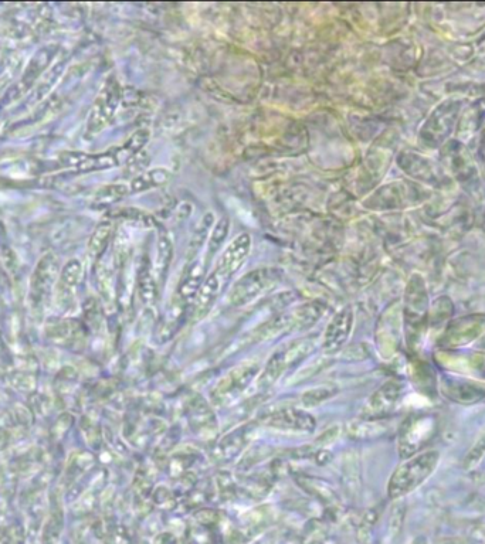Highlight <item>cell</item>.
<instances>
[{
  "label": "cell",
  "instance_id": "obj_5",
  "mask_svg": "<svg viewBox=\"0 0 485 544\" xmlns=\"http://www.w3.org/2000/svg\"><path fill=\"white\" fill-rule=\"evenodd\" d=\"M118 104H120V87L114 80L108 81L90 112L87 122L88 134H97L107 127L117 111Z\"/></svg>",
  "mask_w": 485,
  "mask_h": 544
},
{
  "label": "cell",
  "instance_id": "obj_14",
  "mask_svg": "<svg viewBox=\"0 0 485 544\" xmlns=\"http://www.w3.org/2000/svg\"><path fill=\"white\" fill-rule=\"evenodd\" d=\"M225 282L222 278L216 274L215 271L203 281L202 287H200L198 295L195 298V316L202 319L203 316L208 314L210 306L213 305L217 295L222 291V287Z\"/></svg>",
  "mask_w": 485,
  "mask_h": 544
},
{
  "label": "cell",
  "instance_id": "obj_20",
  "mask_svg": "<svg viewBox=\"0 0 485 544\" xmlns=\"http://www.w3.org/2000/svg\"><path fill=\"white\" fill-rule=\"evenodd\" d=\"M386 427L379 421H354L348 425V434L355 440H366L385 433Z\"/></svg>",
  "mask_w": 485,
  "mask_h": 544
},
{
  "label": "cell",
  "instance_id": "obj_15",
  "mask_svg": "<svg viewBox=\"0 0 485 544\" xmlns=\"http://www.w3.org/2000/svg\"><path fill=\"white\" fill-rule=\"evenodd\" d=\"M172 179L171 170L165 168H155L145 170L141 175L131 182V192L139 193L145 190L154 189V187L164 186Z\"/></svg>",
  "mask_w": 485,
  "mask_h": 544
},
{
  "label": "cell",
  "instance_id": "obj_13",
  "mask_svg": "<svg viewBox=\"0 0 485 544\" xmlns=\"http://www.w3.org/2000/svg\"><path fill=\"white\" fill-rule=\"evenodd\" d=\"M430 430H432V421L430 420H420L410 424L403 431L402 435H400V454L403 457H410V455L415 454L417 448L425 441L426 435L430 433Z\"/></svg>",
  "mask_w": 485,
  "mask_h": 544
},
{
  "label": "cell",
  "instance_id": "obj_23",
  "mask_svg": "<svg viewBox=\"0 0 485 544\" xmlns=\"http://www.w3.org/2000/svg\"><path fill=\"white\" fill-rule=\"evenodd\" d=\"M337 389L332 386H321L317 389H312L305 391L303 397H301V403L304 407L310 408L315 406H320L324 401L330 400L331 397H334L337 394Z\"/></svg>",
  "mask_w": 485,
  "mask_h": 544
},
{
  "label": "cell",
  "instance_id": "obj_6",
  "mask_svg": "<svg viewBox=\"0 0 485 544\" xmlns=\"http://www.w3.org/2000/svg\"><path fill=\"white\" fill-rule=\"evenodd\" d=\"M266 427L277 430L294 431V433H311L317 427L314 416L298 408H280L263 418Z\"/></svg>",
  "mask_w": 485,
  "mask_h": 544
},
{
  "label": "cell",
  "instance_id": "obj_3",
  "mask_svg": "<svg viewBox=\"0 0 485 544\" xmlns=\"http://www.w3.org/2000/svg\"><path fill=\"white\" fill-rule=\"evenodd\" d=\"M260 365L254 360L244 362L234 367L223 379H220L213 387L210 397L216 406H229L230 403L239 399L247 390V387L259 377Z\"/></svg>",
  "mask_w": 485,
  "mask_h": 544
},
{
  "label": "cell",
  "instance_id": "obj_25",
  "mask_svg": "<svg viewBox=\"0 0 485 544\" xmlns=\"http://www.w3.org/2000/svg\"><path fill=\"white\" fill-rule=\"evenodd\" d=\"M148 139L149 132L145 131V129H141V131L135 132V134L131 136L130 141L127 142L124 149L130 153V155H135V153H138L145 145H147Z\"/></svg>",
  "mask_w": 485,
  "mask_h": 544
},
{
  "label": "cell",
  "instance_id": "obj_11",
  "mask_svg": "<svg viewBox=\"0 0 485 544\" xmlns=\"http://www.w3.org/2000/svg\"><path fill=\"white\" fill-rule=\"evenodd\" d=\"M188 421L192 431L200 437H210L216 433L217 423L215 413L203 397L195 396L188 404Z\"/></svg>",
  "mask_w": 485,
  "mask_h": 544
},
{
  "label": "cell",
  "instance_id": "obj_22",
  "mask_svg": "<svg viewBox=\"0 0 485 544\" xmlns=\"http://www.w3.org/2000/svg\"><path fill=\"white\" fill-rule=\"evenodd\" d=\"M131 189L127 185H110L98 190L94 202L97 204H114L121 202L124 197L130 195Z\"/></svg>",
  "mask_w": 485,
  "mask_h": 544
},
{
  "label": "cell",
  "instance_id": "obj_7",
  "mask_svg": "<svg viewBox=\"0 0 485 544\" xmlns=\"http://www.w3.org/2000/svg\"><path fill=\"white\" fill-rule=\"evenodd\" d=\"M257 434V423L244 424L232 433L225 435L213 450V459L216 462H230L232 459L239 457L244 451V448L252 442Z\"/></svg>",
  "mask_w": 485,
  "mask_h": 544
},
{
  "label": "cell",
  "instance_id": "obj_18",
  "mask_svg": "<svg viewBox=\"0 0 485 544\" xmlns=\"http://www.w3.org/2000/svg\"><path fill=\"white\" fill-rule=\"evenodd\" d=\"M399 396V387L398 384H386L385 387H382L381 390L376 391L373 394L371 401L368 404V410L371 413H383V411H388L390 407L395 404V401L398 400Z\"/></svg>",
  "mask_w": 485,
  "mask_h": 544
},
{
  "label": "cell",
  "instance_id": "obj_24",
  "mask_svg": "<svg viewBox=\"0 0 485 544\" xmlns=\"http://www.w3.org/2000/svg\"><path fill=\"white\" fill-rule=\"evenodd\" d=\"M230 220L227 217H223L220 221H217L215 227H213L212 234L209 237L208 254H216L219 248L222 247L223 241L226 240L227 233H229Z\"/></svg>",
  "mask_w": 485,
  "mask_h": 544
},
{
  "label": "cell",
  "instance_id": "obj_17",
  "mask_svg": "<svg viewBox=\"0 0 485 544\" xmlns=\"http://www.w3.org/2000/svg\"><path fill=\"white\" fill-rule=\"evenodd\" d=\"M172 260V243L165 231H159L158 251H156L155 275L156 281L164 280L166 271Z\"/></svg>",
  "mask_w": 485,
  "mask_h": 544
},
{
  "label": "cell",
  "instance_id": "obj_4",
  "mask_svg": "<svg viewBox=\"0 0 485 544\" xmlns=\"http://www.w3.org/2000/svg\"><path fill=\"white\" fill-rule=\"evenodd\" d=\"M278 280H280V271L274 270V268H259V270L249 272L234 284L227 302L234 308L247 305L260 297L263 292L274 287Z\"/></svg>",
  "mask_w": 485,
  "mask_h": 544
},
{
  "label": "cell",
  "instance_id": "obj_12",
  "mask_svg": "<svg viewBox=\"0 0 485 544\" xmlns=\"http://www.w3.org/2000/svg\"><path fill=\"white\" fill-rule=\"evenodd\" d=\"M61 163L67 168L80 170V172H94L114 168L118 165V159L110 153L90 155V153L67 152L61 155Z\"/></svg>",
  "mask_w": 485,
  "mask_h": 544
},
{
  "label": "cell",
  "instance_id": "obj_10",
  "mask_svg": "<svg viewBox=\"0 0 485 544\" xmlns=\"http://www.w3.org/2000/svg\"><path fill=\"white\" fill-rule=\"evenodd\" d=\"M352 325H354L352 309L344 308L339 311L325 331L324 342H322L325 352H338L347 343L352 332Z\"/></svg>",
  "mask_w": 485,
  "mask_h": 544
},
{
  "label": "cell",
  "instance_id": "obj_19",
  "mask_svg": "<svg viewBox=\"0 0 485 544\" xmlns=\"http://www.w3.org/2000/svg\"><path fill=\"white\" fill-rule=\"evenodd\" d=\"M139 292H141L144 304L148 308H154L156 298H158V284H156L155 275L152 274L151 265L148 263L142 268L141 277H139Z\"/></svg>",
  "mask_w": 485,
  "mask_h": 544
},
{
  "label": "cell",
  "instance_id": "obj_16",
  "mask_svg": "<svg viewBox=\"0 0 485 544\" xmlns=\"http://www.w3.org/2000/svg\"><path fill=\"white\" fill-rule=\"evenodd\" d=\"M203 275H205V265L198 261L192 265L191 270L185 275V280L182 281L181 288H179V298L183 304L195 301L203 284Z\"/></svg>",
  "mask_w": 485,
  "mask_h": 544
},
{
  "label": "cell",
  "instance_id": "obj_26",
  "mask_svg": "<svg viewBox=\"0 0 485 544\" xmlns=\"http://www.w3.org/2000/svg\"><path fill=\"white\" fill-rule=\"evenodd\" d=\"M484 451H485V435L483 438H481L480 441H478V444L476 445V447H474L473 450H471L470 455H468L466 459L467 464H473V462H477L478 459L483 457Z\"/></svg>",
  "mask_w": 485,
  "mask_h": 544
},
{
  "label": "cell",
  "instance_id": "obj_2",
  "mask_svg": "<svg viewBox=\"0 0 485 544\" xmlns=\"http://www.w3.org/2000/svg\"><path fill=\"white\" fill-rule=\"evenodd\" d=\"M314 349L315 340L303 339L290 343L286 348L278 350V352L270 357L269 362L264 367L263 373L257 377V387L259 389H267V387L273 386L276 380L280 379L281 374L290 369V367L307 359Z\"/></svg>",
  "mask_w": 485,
  "mask_h": 544
},
{
  "label": "cell",
  "instance_id": "obj_27",
  "mask_svg": "<svg viewBox=\"0 0 485 544\" xmlns=\"http://www.w3.org/2000/svg\"><path fill=\"white\" fill-rule=\"evenodd\" d=\"M413 544H419V540H417V542H416V543H413Z\"/></svg>",
  "mask_w": 485,
  "mask_h": 544
},
{
  "label": "cell",
  "instance_id": "obj_8",
  "mask_svg": "<svg viewBox=\"0 0 485 544\" xmlns=\"http://www.w3.org/2000/svg\"><path fill=\"white\" fill-rule=\"evenodd\" d=\"M56 51V47H46V49L40 50L39 53L30 60L19 83L6 94L5 101L8 102V104L10 101L18 100V98L22 97L23 94H26L27 91L32 88V85L39 80L40 76L44 73V70L52 63L53 57L56 56Z\"/></svg>",
  "mask_w": 485,
  "mask_h": 544
},
{
  "label": "cell",
  "instance_id": "obj_9",
  "mask_svg": "<svg viewBox=\"0 0 485 544\" xmlns=\"http://www.w3.org/2000/svg\"><path fill=\"white\" fill-rule=\"evenodd\" d=\"M250 248H252V238H250L249 234L243 233L234 238L232 243L223 251L215 270L223 282L229 280L234 272L240 270V267L246 261L247 255L250 254Z\"/></svg>",
  "mask_w": 485,
  "mask_h": 544
},
{
  "label": "cell",
  "instance_id": "obj_1",
  "mask_svg": "<svg viewBox=\"0 0 485 544\" xmlns=\"http://www.w3.org/2000/svg\"><path fill=\"white\" fill-rule=\"evenodd\" d=\"M440 454L437 451H427L408 459L400 465L388 485L390 498L399 499L408 493L415 491L423 482L433 474L439 464Z\"/></svg>",
  "mask_w": 485,
  "mask_h": 544
},
{
  "label": "cell",
  "instance_id": "obj_21",
  "mask_svg": "<svg viewBox=\"0 0 485 544\" xmlns=\"http://www.w3.org/2000/svg\"><path fill=\"white\" fill-rule=\"evenodd\" d=\"M111 233H113V227H111L110 223H101L97 227L90 238V243H88V251H90L93 257H98V255L103 253L108 241H110Z\"/></svg>",
  "mask_w": 485,
  "mask_h": 544
}]
</instances>
